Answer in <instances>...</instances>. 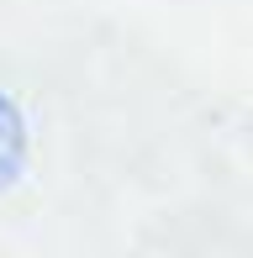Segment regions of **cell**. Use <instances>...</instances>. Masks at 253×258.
<instances>
[{
  "label": "cell",
  "mask_w": 253,
  "mask_h": 258,
  "mask_svg": "<svg viewBox=\"0 0 253 258\" xmlns=\"http://www.w3.org/2000/svg\"><path fill=\"white\" fill-rule=\"evenodd\" d=\"M21 174H27V116L0 90V195L16 190Z\"/></svg>",
  "instance_id": "1"
}]
</instances>
